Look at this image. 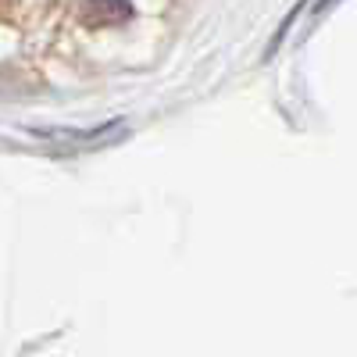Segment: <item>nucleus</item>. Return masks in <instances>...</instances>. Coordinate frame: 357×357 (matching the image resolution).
Returning <instances> with one entry per match:
<instances>
[{
	"label": "nucleus",
	"instance_id": "obj_1",
	"mask_svg": "<svg viewBox=\"0 0 357 357\" xmlns=\"http://www.w3.org/2000/svg\"><path fill=\"white\" fill-rule=\"evenodd\" d=\"M29 132L50 146H61V151H97V146L122 139L129 132V122L126 118H111V122H100L93 129H29Z\"/></svg>",
	"mask_w": 357,
	"mask_h": 357
},
{
	"label": "nucleus",
	"instance_id": "obj_2",
	"mask_svg": "<svg viewBox=\"0 0 357 357\" xmlns=\"http://www.w3.org/2000/svg\"><path fill=\"white\" fill-rule=\"evenodd\" d=\"M86 15H97V18H104V22H111V18H129L132 15V8L129 4H89V8H82Z\"/></svg>",
	"mask_w": 357,
	"mask_h": 357
}]
</instances>
